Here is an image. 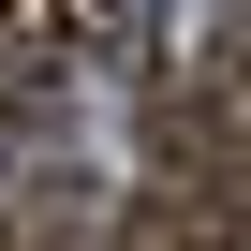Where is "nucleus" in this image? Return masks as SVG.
<instances>
[{"label":"nucleus","instance_id":"nucleus-1","mask_svg":"<svg viewBox=\"0 0 251 251\" xmlns=\"http://www.w3.org/2000/svg\"><path fill=\"white\" fill-rule=\"evenodd\" d=\"M133 45V0H0V89H59L74 59Z\"/></svg>","mask_w":251,"mask_h":251}]
</instances>
